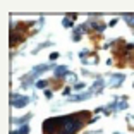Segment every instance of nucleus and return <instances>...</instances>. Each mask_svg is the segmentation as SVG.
<instances>
[{
    "label": "nucleus",
    "mask_w": 134,
    "mask_h": 134,
    "mask_svg": "<svg viewBox=\"0 0 134 134\" xmlns=\"http://www.w3.org/2000/svg\"><path fill=\"white\" fill-rule=\"evenodd\" d=\"M88 112H79L72 115L64 117H53L47 119L43 122V134H76L84 126V119L88 117Z\"/></svg>",
    "instance_id": "1"
},
{
    "label": "nucleus",
    "mask_w": 134,
    "mask_h": 134,
    "mask_svg": "<svg viewBox=\"0 0 134 134\" xmlns=\"http://www.w3.org/2000/svg\"><path fill=\"white\" fill-rule=\"evenodd\" d=\"M29 102L28 96H21V95H12V107H16V108H23L26 107Z\"/></svg>",
    "instance_id": "2"
},
{
    "label": "nucleus",
    "mask_w": 134,
    "mask_h": 134,
    "mask_svg": "<svg viewBox=\"0 0 134 134\" xmlns=\"http://www.w3.org/2000/svg\"><path fill=\"white\" fill-rule=\"evenodd\" d=\"M52 67V64H45V65H40V67H35V71H33V76H38V74H41V72H45V71H48Z\"/></svg>",
    "instance_id": "3"
},
{
    "label": "nucleus",
    "mask_w": 134,
    "mask_h": 134,
    "mask_svg": "<svg viewBox=\"0 0 134 134\" xmlns=\"http://www.w3.org/2000/svg\"><path fill=\"white\" fill-rule=\"evenodd\" d=\"M90 26H91V28H95L96 31H103V29H105V24L100 23V21H90Z\"/></svg>",
    "instance_id": "4"
},
{
    "label": "nucleus",
    "mask_w": 134,
    "mask_h": 134,
    "mask_svg": "<svg viewBox=\"0 0 134 134\" xmlns=\"http://www.w3.org/2000/svg\"><path fill=\"white\" fill-rule=\"evenodd\" d=\"M91 96V91H88L86 95H77V96H71V102H81V100H86V98H90Z\"/></svg>",
    "instance_id": "5"
},
{
    "label": "nucleus",
    "mask_w": 134,
    "mask_h": 134,
    "mask_svg": "<svg viewBox=\"0 0 134 134\" xmlns=\"http://www.w3.org/2000/svg\"><path fill=\"white\" fill-rule=\"evenodd\" d=\"M122 81H124V76L122 74H119V76H114V79H112V86H119V84H120V83H122Z\"/></svg>",
    "instance_id": "6"
},
{
    "label": "nucleus",
    "mask_w": 134,
    "mask_h": 134,
    "mask_svg": "<svg viewBox=\"0 0 134 134\" xmlns=\"http://www.w3.org/2000/svg\"><path fill=\"white\" fill-rule=\"evenodd\" d=\"M65 72H67V67H65V65H62V67H57V69H55V76H57V77L64 76Z\"/></svg>",
    "instance_id": "7"
},
{
    "label": "nucleus",
    "mask_w": 134,
    "mask_h": 134,
    "mask_svg": "<svg viewBox=\"0 0 134 134\" xmlns=\"http://www.w3.org/2000/svg\"><path fill=\"white\" fill-rule=\"evenodd\" d=\"M14 134H29V127L28 126H23L17 132H14Z\"/></svg>",
    "instance_id": "8"
},
{
    "label": "nucleus",
    "mask_w": 134,
    "mask_h": 134,
    "mask_svg": "<svg viewBox=\"0 0 134 134\" xmlns=\"http://www.w3.org/2000/svg\"><path fill=\"white\" fill-rule=\"evenodd\" d=\"M100 86H103V81H102V79H98V81L93 84V88H91V90H96V88H100Z\"/></svg>",
    "instance_id": "9"
},
{
    "label": "nucleus",
    "mask_w": 134,
    "mask_h": 134,
    "mask_svg": "<svg viewBox=\"0 0 134 134\" xmlns=\"http://www.w3.org/2000/svg\"><path fill=\"white\" fill-rule=\"evenodd\" d=\"M64 26H65V28H71V26H72L71 19H64Z\"/></svg>",
    "instance_id": "10"
},
{
    "label": "nucleus",
    "mask_w": 134,
    "mask_h": 134,
    "mask_svg": "<svg viewBox=\"0 0 134 134\" xmlns=\"http://www.w3.org/2000/svg\"><path fill=\"white\" fill-rule=\"evenodd\" d=\"M36 86H38V88H45V86H47V81H38Z\"/></svg>",
    "instance_id": "11"
},
{
    "label": "nucleus",
    "mask_w": 134,
    "mask_h": 134,
    "mask_svg": "<svg viewBox=\"0 0 134 134\" xmlns=\"http://www.w3.org/2000/svg\"><path fill=\"white\" fill-rule=\"evenodd\" d=\"M52 95H53V93H52L50 90H47V91H45V96H47V98H52Z\"/></svg>",
    "instance_id": "12"
},
{
    "label": "nucleus",
    "mask_w": 134,
    "mask_h": 134,
    "mask_svg": "<svg viewBox=\"0 0 134 134\" xmlns=\"http://www.w3.org/2000/svg\"><path fill=\"white\" fill-rule=\"evenodd\" d=\"M83 88H84V83H77L76 84V90H83Z\"/></svg>",
    "instance_id": "13"
},
{
    "label": "nucleus",
    "mask_w": 134,
    "mask_h": 134,
    "mask_svg": "<svg viewBox=\"0 0 134 134\" xmlns=\"http://www.w3.org/2000/svg\"><path fill=\"white\" fill-rule=\"evenodd\" d=\"M57 57H59V53H57V52H53V53H52V55H50V59H52V60H55Z\"/></svg>",
    "instance_id": "14"
}]
</instances>
